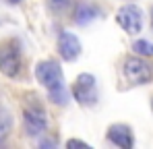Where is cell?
<instances>
[{"mask_svg": "<svg viewBox=\"0 0 153 149\" xmlns=\"http://www.w3.org/2000/svg\"><path fill=\"white\" fill-rule=\"evenodd\" d=\"M21 71V50L15 39L0 44V73L6 77H17Z\"/></svg>", "mask_w": 153, "mask_h": 149, "instance_id": "obj_3", "label": "cell"}, {"mask_svg": "<svg viewBox=\"0 0 153 149\" xmlns=\"http://www.w3.org/2000/svg\"><path fill=\"white\" fill-rule=\"evenodd\" d=\"M68 147H89L85 141H76V139H73V141H68Z\"/></svg>", "mask_w": 153, "mask_h": 149, "instance_id": "obj_14", "label": "cell"}, {"mask_svg": "<svg viewBox=\"0 0 153 149\" xmlns=\"http://www.w3.org/2000/svg\"><path fill=\"white\" fill-rule=\"evenodd\" d=\"M71 2H73V0H50V6L54 10H62V8L71 6Z\"/></svg>", "mask_w": 153, "mask_h": 149, "instance_id": "obj_13", "label": "cell"}, {"mask_svg": "<svg viewBox=\"0 0 153 149\" xmlns=\"http://www.w3.org/2000/svg\"><path fill=\"white\" fill-rule=\"evenodd\" d=\"M50 99L54 101V104H58V106H64V104L68 101V91H66V87L50 91Z\"/></svg>", "mask_w": 153, "mask_h": 149, "instance_id": "obj_12", "label": "cell"}, {"mask_svg": "<svg viewBox=\"0 0 153 149\" xmlns=\"http://www.w3.org/2000/svg\"><path fill=\"white\" fill-rule=\"evenodd\" d=\"M108 139H110V143H114L122 149L132 147V133L126 124H112L108 128Z\"/></svg>", "mask_w": 153, "mask_h": 149, "instance_id": "obj_8", "label": "cell"}, {"mask_svg": "<svg viewBox=\"0 0 153 149\" xmlns=\"http://www.w3.org/2000/svg\"><path fill=\"white\" fill-rule=\"evenodd\" d=\"M73 98L83 106H93L97 101V87H95V77L89 73H83L76 77L73 85Z\"/></svg>", "mask_w": 153, "mask_h": 149, "instance_id": "obj_4", "label": "cell"}, {"mask_svg": "<svg viewBox=\"0 0 153 149\" xmlns=\"http://www.w3.org/2000/svg\"><path fill=\"white\" fill-rule=\"evenodd\" d=\"M116 21L126 33H139L143 29V10L134 4H124L116 13Z\"/></svg>", "mask_w": 153, "mask_h": 149, "instance_id": "obj_5", "label": "cell"}, {"mask_svg": "<svg viewBox=\"0 0 153 149\" xmlns=\"http://www.w3.org/2000/svg\"><path fill=\"white\" fill-rule=\"evenodd\" d=\"M35 77L48 91L64 87V74H62V69L56 60H42L35 66Z\"/></svg>", "mask_w": 153, "mask_h": 149, "instance_id": "obj_1", "label": "cell"}, {"mask_svg": "<svg viewBox=\"0 0 153 149\" xmlns=\"http://www.w3.org/2000/svg\"><path fill=\"white\" fill-rule=\"evenodd\" d=\"M6 2H10V4H19L21 0H6Z\"/></svg>", "mask_w": 153, "mask_h": 149, "instance_id": "obj_15", "label": "cell"}, {"mask_svg": "<svg viewBox=\"0 0 153 149\" xmlns=\"http://www.w3.org/2000/svg\"><path fill=\"white\" fill-rule=\"evenodd\" d=\"M124 77L134 85H145L153 79V64H149L147 60L139 58V56H128L124 60Z\"/></svg>", "mask_w": 153, "mask_h": 149, "instance_id": "obj_2", "label": "cell"}, {"mask_svg": "<svg viewBox=\"0 0 153 149\" xmlns=\"http://www.w3.org/2000/svg\"><path fill=\"white\" fill-rule=\"evenodd\" d=\"M10 128H13V116H10V112L0 104V139H2L4 135H8Z\"/></svg>", "mask_w": 153, "mask_h": 149, "instance_id": "obj_10", "label": "cell"}, {"mask_svg": "<svg viewBox=\"0 0 153 149\" xmlns=\"http://www.w3.org/2000/svg\"><path fill=\"white\" fill-rule=\"evenodd\" d=\"M132 50H134V54H139V56H153V44L147 42V39H137V42L132 44Z\"/></svg>", "mask_w": 153, "mask_h": 149, "instance_id": "obj_11", "label": "cell"}, {"mask_svg": "<svg viewBox=\"0 0 153 149\" xmlns=\"http://www.w3.org/2000/svg\"><path fill=\"white\" fill-rule=\"evenodd\" d=\"M23 124H25V133L35 137L39 133H44L48 128V118H46V112L35 104V106H29L23 112Z\"/></svg>", "mask_w": 153, "mask_h": 149, "instance_id": "obj_6", "label": "cell"}, {"mask_svg": "<svg viewBox=\"0 0 153 149\" xmlns=\"http://www.w3.org/2000/svg\"><path fill=\"white\" fill-rule=\"evenodd\" d=\"M58 52L64 60H75L81 54V42L75 33L71 31H60L58 35Z\"/></svg>", "mask_w": 153, "mask_h": 149, "instance_id": "obj_7", "label": "cell"}, {"mask_svg": "<svg viewBox=\"0 0 153 149\" xmlns=\"http://www.w3.org/2000/svg\"><path fill=\"white\" fill-rule=\"evenodd\" d=\"M100 17V8L91 2H81L75 8V23L76 25H89Z\"/></svg>", "mask_w": 153, "mask_h": 149, "instance_id": "obj_9", "label": "cell"}]
</instances>
